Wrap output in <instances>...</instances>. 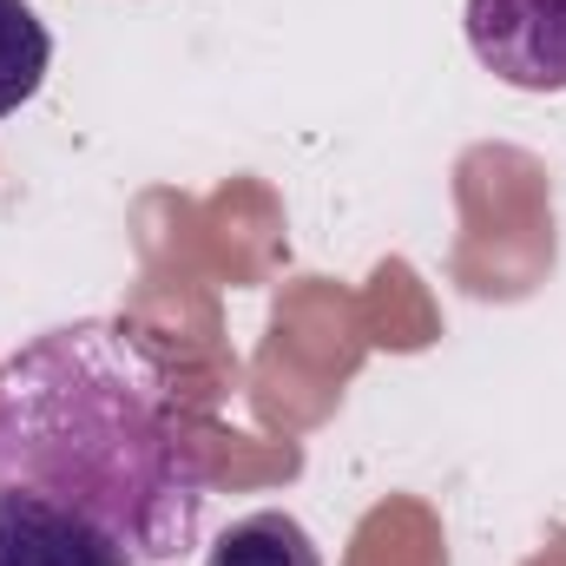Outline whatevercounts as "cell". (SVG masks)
I'll return each mask as SVG.
<instances>
[{
	"label": "cell",
	"instance_id": "6da1fadb",
	"mask_svg": "<svg viewBox=\"0 0 566 566\" xmlns=\"http://www.w3.org/2000/svg\"><path fill=\"white\" fill-rule=\"evenodd\" d=\"M0 488L99 521L133 560H178L211 494L205 428L133 323H60L0 363Z\"/></svg>",
	"mask_w": 566,
	"mask_h": 566
},
{
	"label": "cell",
	"instance_id": "7a4b0ae2",
	"mask_svg": "<svg viewBox=\"0 0 566 566\" xmlns=\"http://www.w3.org/2000/svg\"><path fill=\"white\" fill-rule=\"evenodd\" d=\"M468 46L514 93H566V0H468Z\"/></svg>",
	"mask_w": 566,
	"mask_h": 566
},
{
	"label": "cell",
	"instance_id": "3957f363",
	"mask_svg": "<svg viewBox=\"0 0 566 566\" xmlns=\"http://www.w3.org/2000/svg\"><path fill=\"white\" fill-rule=\"evenodd\" d=\"M0 566H133V547L60 501L0 488Z\"/></svg>",
	"mask_w": 566,
	"mask_h": 566
},
{
	"label": "cell",
	"instance_id": "277c9868",
	"mask_svg": "<svg viewBox=\"0 0 566 566\" xmlns=\"http://www.w3.org/2000/svg\"><path fill=\"white\" fill-rule=\"evenodd\" d=\"M205 566H323V554H316V541L303 534L296 514L258 507V514L231 521V527L211 541Z\"/></svg>",
	"mask_w": 566,
	"mask_h": 566
},
{
	"label": "cell",
	"instance_id": "5b68a950",
	"mask_svg": "<svg viewBox=\"0 0 566 566\" xmlns=\"http://www.w3.org/2000/svg\"><path fill=\"white\" fill-rule=\"evenodd\" d=\"M53 66V33L27 0H0V119H13Z\"/></svg>",
	"mask_w": 566,
	"mask_h": 566
}]
</instances>
